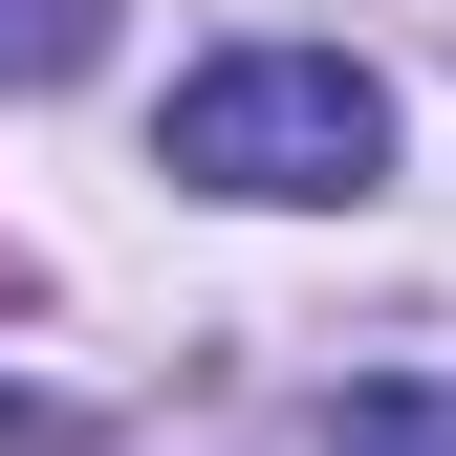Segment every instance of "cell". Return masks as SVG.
Listing matches in <instances>:
<instances>
[{"label":"cell","instance_id":"cell-1","mask_svg":"<svg viewBox=\"0 0 456 456\" xmlns=\"http://www.w3.org/2000/svg\"><path fill=\"white\" fill-rule=\"evenodd\" d=\"M152 175H196V196H370L391 175V87L348 66V44H240V66L175 87Z\"/></svg>","mask_w":456,"mask_h":456},{"label":"cell","instance_id":"cell-2","mask_svg":"<svg viewBox=\"0 0 456 456\" xmlns=\"http://www.w3.org/2000/svg\"><path fill=\"white\" fill-rule=\"evenodd\" d=\"M326 456H456V370H370L326 413Z\"/></svg>","mask_w":456,"mask_h":456},{"label":"cell","instance_id":"cell-3","mask_svg":"<svg viewBox=\"0 0 456 456\" xmlns=\"http://www.w3.org/2000/svg\"><path fill=\"white\" fill-rule=\"evenodd\" d=\"M109 66V0H0V87H87Z\"/></svg>","mask_w":456,"mask_h":456},{"label":"cell","instance_id":"cell-4","mask_svg":"<svg viewBox=\"0 0 456 456\" xmlns=\"http://www.w3.org/2000/svg\"><path fill=\"white\" fill-rule=\"evenodd\" d=\"M0 456H87V413H44V391H22V413H0Z\"/></svg>","mask_w":456,"mask_h":456},{"label":"cell","instance_id":"cell-5","mask_svg":"<svg viewBox=\"0 0 456 456\" xmlns=\"http://www.w3.org/2000/svg\"><path fill=\"white\" fill-rule=\"evenodd\" d=\"M0 282H22V261H0Z\"/></svg>","mask_w":456,"mask_h":456}]
</instances>
